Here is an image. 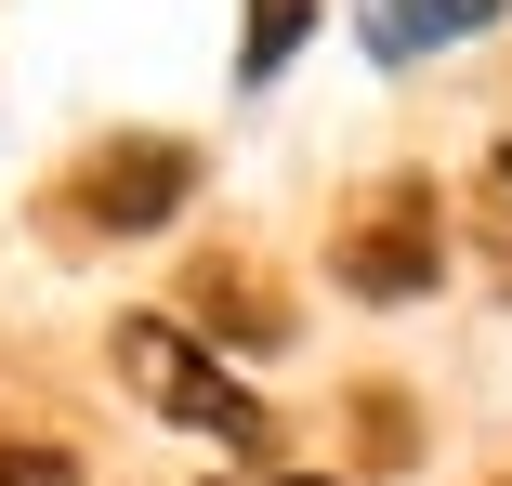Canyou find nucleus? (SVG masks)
<instances>
[{
    "mask_svg": "<svg viewBox=\"0 0 512 486\" xmlns=\"http://www.w3.org/2000/svg\"><path fill=\"white\" fill-rule=\"evenodd\" d=\"M119 381L158 408V421H184V434H211L224 460H276V408L250 395V381L197 342L184 316H119Z\"/></svg>",
    "mask_w": 512,
    "mask_h": 486,
    "instance_id": "1",
    "label": "nucleus"
},
{
    "mask_svg": "<svg viewBox=\"0 0 512 486\" xmlns=\"http://www.w3.org/2000/svg\"><path fill=\"white\" fill-rule=\"evenodd\" d=\"M184 198H197V145H171V132H106V145L40 198V224H53L66 250H92V237H158Z\"/></svg>",
    "mask_w": 512,
    "mask_h": 486,
    "instance_id": "2",
    "label": "nucleus"
},
{
    "mask_svg": "<svg viewBox=\"0 0 512 486\" xmlns=\"http://www.w3.org/2000/svg\"><path fill=\"white\" fill-rule=\"evenodd\" d=\"M329 276L355 289V303H421V289L447 276V198L434 184H381V198L329 237Z\"/></svg>",
    "mask_w": 512,
    "mask_h": 486,
    "instance_id": "3",
    "label": "nucleus"
},
{
    "mask_svg": "<svg viewBox=\"0 0 512 486\" xmlns=\"http://www.w3.org/2000/svg\"><path fill=\"white\" fill-rule=\"evenodd\" d=\"M473 27H499V0H355V53L368 66H434Z\"/></svg>",
    "mask_w": 512,
    "mask_h": 486,
    "instance_id": "4",
    "label": "nucleus"
},
{
    "mask_svg": "<svg viewBox=\"0 0 512 486\" xmlns=\"http://www.w3.org/2000/svg\"><path fill=\"white\" fill-rule=\"evenodd\" d=\"M184 316L237 329V355H276V342H289V303H276L250 263H197V276H184Z\"/></svg>",
    "mask_w": 512,
    "mask_h": 486,
    "instance_id": "5",
    "label": "nucleus"
},
{
    "mask_svg": "<svg viewBox=\"0 0 512 486\" xmlns=\"http://www.w3.org/2000/svg\"><path fill=\"white\" fill-rule=\"evenodd\" d=\"M302 40H316V0H250V27H237V79L263 92V79H276Z\"/></svg>",
    "mask_w": 512,
    "mask_h": 486,
    "instance_id": "6",
    "label": "nucleus"
},
{
    "mask_svg": "<svg viewBox=\"0 0 512 486\" xmlns=\"http://www.w3.org/2000/svg\"><path fill=\"white\" fill-rule=\"evenodd\" d=\"M0 486H79V460H66V447H40V434H27V447H0Z\"/></svg>",
    "mask_w": 512,
    "mask_h": 486,
    "instance_id": "7",
    "label": "nucleus"
},
{
    "mask_svg": "<svg viewBox=\"0 0 512 486\" xmlns=\"http://www.w3.org/2000/svg\"><path fill=\"white\" fill-rule=\"evenodd\" d=\"M368 460H381V473L407 460V408H394V395H368Z\"/></svg>",
    "mask_w": 512,
    "mask_h": 486,
    "instance_id": "8",
    "label": "nucleus"
},
{
    "mask_svg": "<svg viewBox=\"0 0 512 486\" xmlns=\"http://www.w3.org/2000/svg\"><path fill=\"white\" fill-rule=\"evenodd\" d=\"M237 486H316V473H237Z\"/></svg>",
    "mask_w": 512,
    "mask_h": 486,
    "instance_id": "9",
    "label": "nucleus"
},
{
    "mask_svg": "<svg viewBox=\"0 0 512 486\" xmlns=\"http://www.w3.org/2000/svg\"><path fill=\"white\" fill-rule=\"evenodd\" d=\"M499 184H512V145H499Z\"/></svg>",
    "mask_w": 512,
    "mask_h": 486,
    "instance_id": "10",
    "label": "nucleus"
}]
</instances>
